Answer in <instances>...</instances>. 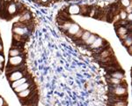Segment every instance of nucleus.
Listing matches in <instances>:
<instances>
[{"label": "nucleus", "mask_w": 132, "mask_h": 106, "mask_svg": "<svg viewBox=\"0 0 132 106\" xmlns=\"http://www.w3.org/2000/svg\"><path fill=\"white\" fill-rule=\"evenodd\" d=\"M3 52V44H2L1 41H0V53Z\"/></svg>", "instance_id": "nucleus-28"}, {"label": "nucleus", "mask_w": 132, "mask_h": 106, "mask_svg": "<svg viewBox=\"0 0 132 106\" xmlns=\"http://www.w3.org/2000/svg\"><path fill=\"white\" fill-rule=\"evenodd\" d=\"M6 76H7V79L9 81H15V80H20L22 77H24V72L22 71V69L17 70V71L7 73Z\"/></svg>", "instance_id": "nucleus-3"}, {"label": "nucleus", "mask_w": 132, "mask_h": 106, "mask_svg": "<svg viewBox=\"0 0 132 106\" xmlns=\"http://www.w3.org/2000/svg\"><path fill=\"white\" fill-rule=\"evenodd\" d=\"M3 67H4V65H3V64H2V63H0V73H1V72H2V70H3Z\"/></svg>", "instance_id": "nucleus-29"}, {"label": "nucleus", "mask_w": 132, "mask_h": 106, "mask_svg": "<svg viewBox=\"0 0 132 106\" xmlns=\"http://www.w3.org/2000/svg\"><path fill=\"white\" fill-rule=\"evenodd\" d=\"M18 7L19 5L17 4L11 3L7 6V13L9 15H14L17 12H18Z\"/></svg>", "instance_id": "nucleus-7"}, {"label": "nucleus", "mask_w": 132, "mask_h": 106, "mask_svg": "<svg viewBox=\"0 0 132 106\" xmlns=\"http://www.w3.org/2000/svg\"><path fill=\"white\" fill-rule=\"evenodd\" d=\"M103 42H104V40L102 39L101 37H97L96 40L91 44V48L92 49H100L101 47H103Z\"/></svg>", "instance_id": "nucleus-8"}, {"label": "nucleus", "mask_w": 132, "mask_h": 106, "mask_svg": "<svg viewBox=\"0 0 132 106\" xmlns=\"http://www.w3.org/2000/svg\"><path fill=\"white\" fill-rule=\"evenodd\" d=\"M33 1H36V0H33Z\"/></svg>", "instance_id": "nucleus-31"}, {"label": "nucleus", "mask_w": 132, "mask_h": 106, "mask_svg": "<svg viewBox=\"0 0 132 106\" xmlns=\"http://www.w3.org/2000/svg\"><path fill=\"white\" fill-rule=\"evenodd\" d=\"M110 55H111V53H110L109 50H103V51H101V53H100V56H101V58L102 59L106 58H109Z\"/></svg>", "instance_id": "nucleus-16"}, {"label": "nucleus", "mask_w": 132, "mask_h": 106, "mask_svg": "<svg viewBox=\"0 0 132 106\" xmlns=\"http://www.w3.org/2000/svg\"><path fill=\"white\" fill-rule=\"evenodd\" d=\"M27 80H28V78L27 77H22L20 80H15V81H12V83L11 84V86H12V88H17V87L20 86V85L25 83V82L27 81Z\"/></svg>", "instance_id": "nucleus-10"}, {"label": "nucleus", "mask_w": 132, "mask_h": 106, "mask_svg": "<svg viewBox=\"0 0 132 106\" xmlns=\"http://www.w3.org/2000/svg\"><path fill=\"white\" fill-rule=\"evenodd\" d=\"M108 82H109L110 84L112 85H120L122 83V80H119V79H116V78H110L109 80H108Z\"/></svg>", "instance_id": "nucleus-15"}, {"label": "nucleus", "mask_w": 132, "mask_h": 106, "mask_svg": "<svg viewBox=\"0 0 132 106\" xmlns=\"http://www.w3.org/2000/svg\"><path fill=\"white\" fill-rule=\"evenodd\" d=\"M23 64V58L21 56H16V57H9L6 68L12 66H20Z\"/></svg>", "instance_id": "nucleus-2"}, {"label": "nucleus", "mask_w": 132, "mask_h": 106, "mask_svg": "<svg viewBox=\"0 0 132 106\" xmlns=\"http://www.w3.org/2000/svg\"><path fill=\"white\" fill-rule=\"evenodd\" d=\"M33 92H34V88H33V86H31L30 88H27V89L21 91L20 93H17V94H18V96L20 97V99H25V98H27V97H28Z\"/></svg>", "instance_id": "nucleus-6"}, {"label": "nucleus", "mask_w": 132, "mask_h": 106, "mask_svg": "<svg viewBox=\"0 0 132 106\" xmlns=\"http://www.w3.org/2000/svg\"><path fill=\"white\" fill-rule=\"evenodd\" d=\"M127 20H129V21H130L132 20V14L131 13H129V14H127Z\"/></svg>", "instance_id": "nucleus-26"}, {"label": "nucleus", "mask_w": 132, "mask_h": 106, "mask_svg": "<svg viewBox=\"0 0 132 106\" xmlns=\"http://www.w3.org/2000/svg\"><path fill=\"white\" fill-rule=\"evenodd\" d=\"M112 106H126L127 103L124 101H114L111 102Z\"/></svg>", "instance_id": "nucleus-17"}, {"label": "nucleus", "mask_w": 132, "mask_h": 106, "mask_svg": "<svg viewBox=\"0 0 132 106\" xmlns=\"http://www.w3.org/2000/svg\"><path fill=\"white\" fill-rule=\"evenodd\" d=\"M124 45L126 46V47H129V46H131V37H130V35L129 36H128L126 39H124Z\"/></svg>", "instance_id": "nucleus-19"}, {"label": "nucleus", "mask_w": 132, "mask_h": 106, "mask_svg": "<svg viewBox=\"0 0 132 106\" xmlns=\"http://www.w3.org/2000/svg\"><path fill=\"white\" fill-rule=\"evenodd\" d=\"M98 36L97 35H90V36H89L88 38H87V40H86L85 41V43L86 44V45H91L92 43H93V42L96 40V38H97Z\"/></svg>", "instance_id": "nucleus-13"}, {"label": "nucleus", "mask_w": 132, "mask_h": 106, "mask_svg": "<svg viewBox=\"0 0 132 106\" xmlns=\"http://www.w3.org/2000/svg\"><path fill=\"white\" fill-rule=\"evenodd\" d=\"M111 76L113 78H116V79L122 80L124 77V73L122 72H119V71H114L111 73Z\"/></svg>", "instance_id": "nucleus-12"}, {"label": "nucleus", "mask_w": 132, "mask_h": 106, "mask_svg": "<svg viewBox=\"0 0 132 106\" xmlns=\"http://www.w3.org/2000/svg\"><path fill=\"white\" fill-rule=\"evenodd\" d=\"M5 62V56L3 55V53H0V63L3 64Z\"/></svg>", "instance_id": "nucleus-25"}, {"label": "nucleus", "mask_w": 132, "mask_h": 106, "mask_svg": "<svg viewBox=\"0 0 132 106\" xmlns=\"http://www.w3.org/2000/svg\"><path fill=\"white\" fill-rule=\"evenodd\" d=\"M12 32L15 35H26V34H27L28 29L26 27L25 24H21V23H15L12 27Z\"/></svg>", "instance_id": "nucleus-1"}, {"label": "nucleus", "mask_w": 132, "mask_h": 106, "mask_svg": "<svg viewBox=\"0 0 132 106\" xmlns=\"http://www.w3.org/2000/svg\"><path fill=\"white\" fill-rule=\"evenodd\" d=\"M21 55V50L18 48H12L9 51V57H16V56H20Z\"/></svg>", "instance_id": "nucleus-11"}, {"label": "nucleus", "mask_w": 132, "mask_h": 106, "mask_svg": "<svg viewBox=\"0 0 132 106\" xmlns=\"http://www.w3.org/2000/svg\"><path fill=\"white\" fill-rule=\"evenodd\" d=\"M120 2H121V5L125 8L130 5V0H120Z\"/></svg>", "instance_id": "nucleus-20"}, {"label": "nucleus", "mask_w": 132, "mask_h": 106, "mask_svg": "<svg viewBox=\"0 0 132 106\" xmlns=\"http://www.w3.org/2000/svg\"><path fill=\"white\" fill-rule=\"evenodd\" d=\"M90 35H91V33L89 31L83 32V35H82V36L80 37V40H81V41H84L85 42L86 40H87V38L90 36Z\"/></svg>", "instance_id": "nucleus-18"}, {"label": "nucleus", "mask_w": 132, "mask_h": 106, "mask_svg": "<svg viewBox=\"0 0 132 106\" xmlns=\"http://www.w3.org/2000/svg\"><path fill=\"white\" fill-rule=\"evenodd\" d=\"M131 10H132L131 5H129V6H127V7H126V10H125V12H127V14H129V13H131Z\"/></svg>", "instance_id": "nucleus-24"}, {"label": "nucleus", "mask_w": 132, "mask_h": 106, "mask_svg": "<svg viewBox=\"0 0 132 106\" xmlns=\"http://www.w3.org/2000/svg\"><path fill=\"white\" fill-rule=\"evenodd\" d=\"M71 22H65L63 25H62V27H63V30L67 31L68 29L70 28V27H71Z\"/></svg>", "instance_id": "nucleus-22"}, {"label": "nucleus", "mask_w": 132, "mask_h": 106, "mask_svg": "<svg viewBox=\"0 0 132 106\" xmlns=\"http://www.w3.org/2000/svg\"><path fill=\"white\" fill-rule=\"evenodd\" d=\"M4 105H5V101H4V99L0 96V106H4Z\"/></svg>", "instance_id": "nucleus-27"}, {"label": "nucleus", "mask_w": 132, "mask_h": 106, "mask_svg": "<svg viewBox=\"0 0 132 106\" xmlns=\"http://www.w3.org/2000/svg\"><path fill=\"white\" fill-rule=\"evenodd\" d=\"M80 29L79 26H78V24H76V23H71V27H70V28L68 29V34H69L71 36H72V35H75L77 34V32H78V30Z\"/></svg>", "instance_id": "nucleus-9"}, {"label": "nucleus", "mask_w": 132, "mask_h": 106, "mask_svg": "<svg viewBox=\"0 0 132 106\" xmlns=\"http://www.w3.org/2000/svg\"><path fill=\"white\" fill-rule=\"evenodd\" d=\"M41 2H42V3H47V2L48 1V0H40Z\"/></svg>", "instance_id": "nucleus-30"}, {"label": "nucleus", "mask_w": 132, "mask_h": 106, "mask_svg": "<svg viewBox=\"0 0 132 106\" xmlns=\"http://www.w3.org/2000/svg\"><path fill=\"white\" fill-rule=\"evenodd\" d=\"M31 86H33V82L28 80L27 81H26L25 83L20 85V86L17 87L15 88H13V89H14V92L15 93H20L21 91H24L26 89H27V88H29Z\"/></svg>", "instance_id": "nucleus-4"}, {"label": "nucleus", "mask_w": 132, "mask_h": 106, "mask_svg": "<svg viewBox=\"0 0 132 106\" xmlns=\"http://www.w3.org/2000/svg\"><path fill=\"white\" fill-rule=\"evenodd\" d=\"M31 20V15L29 12H26L22 15V17L20 19V22H27V21L30 20Z\"/></svg>", "instance_id": "nucleus-14"}, {"label": "nucleus", "mask_w": 132, "mask_h": 106, "mask_svg": "<svg viewBox=\"0 0 132 106\" xmlns=\"http://www.w3.org/2000/svg\"><path fill=\"white\" fill-rule=\"evenodd\" d=\"M119 17H120L122 20H126V18H127V12H125L124 10H122V11H121V12H120V16H119Z\"/></svg>", "instance_id": "nucleus-21"}, {"label": "nucleus", "mask_w": 132, "mask_h": 106, "mask_svg": "<svg viewBox=\"0 0 132 106\" xmlns=\"http://www.w3.org/2000/svg\"><path fill=\"white\" fill-rule=\"evenodd\" d=\"M66 12L69 14H79L81 12V8L78 5H71L67 8Z\"/></svg>", "instance_id": "nucleus-5"}, {"label": "nucleus", "mask_w": 132, "mask_h": 106, "mask_svg": "<svg viewBox=\"0 0 132 106\" xmlns=\"http://www.w3.org/2000/svg\"><path fill=\"white\" fill-rule=\"evenodd\" d=\"M82 35H83V30H82V29H79V30L77 32V34L74 35V36H75L76 38H79V39H80V37L82 36Z\"/></svg>", "instance_id": "nucleus-23"}]
</instances>
